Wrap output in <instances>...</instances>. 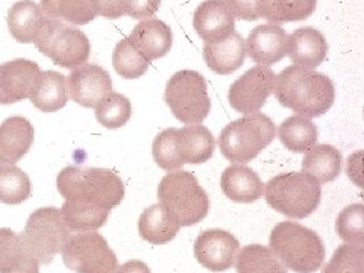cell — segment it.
Returning <instances> with one entry per match:
<instances>
[{
  "mask_svg": "<svg viewBox=\"0 0 364 273\" xmlns=\"http://www.w3.org/2000/svg\"><path fill=\"white\" fill-rule=\"evenodd\" d=\"M181 230V225L161 203L146 208L139 219V232L143 240L152 245L172 242Z\"/></svg>",
  "mask_w": 364,
  "mask_h": 273,
  "instance_id": "obj_24",
  "label": "cell"
},
{
  "mask_svg": "<svg viewBox=\"0 0 364 273\" xmlns=\"http://www.w3.org/2000/svg\"><path fill=\"white\" fill-rule=\"evenodd\" d=\"M64 264L76 273H114L119 261L107 238L100 234L79 232L63 249Z\"/></svg>",
  "mask_w": 364,
  "mask_h": 273,
  "instance_id": "obj_11",
  "label": "cell"
},
{
  "mask_svg": "<svg viewBox=\"0 0 364 273\" xmlns=\"http://www.w3.org/2000/svg\"><path fill=\"white\" fill-rule=\"evenodd\" d=\"M203 60L214 73L231 75L246 60V44L240 33L232 31L220 40L203 43Z\"/></svg>",
  "mask_w": 364,
  "mask_h": 273,
  "instance_id": "obj_17",
  "label": "cell"
},
{
  "mask_svg": "<svg viewBox=\"0 0 364 273\" xmlns=\"http://www.w3.org/2000/svg\"><path fill=\"white\" fill-rule=\"evenodd\" d=\"M147 61L166 56L173 44V33L164 21L158 18H144L134 28L128 37Z\"/></svg>",
  "mask_w": 364,
  "mask_h": 273,
  "instance_id": "obj_19",
  "label": "cell"
},
{
  "mask_svg": "<svg viewBox=\"0 0 364 273\" xmlns=\"http://www.w3.org/2000/svg\"><path fill=\"white\" fill-rule=\"evenodd\" d=\"M273 93L284 108L306 119L323 116L333 107L336 97L331 79L299 65L284 68L275 79Z\"/></svg>",
  "mask_w": 364,
  "mask_h": 273,
  "instance_id": "obj_1",
  "label": "cell"
},
{
  "mask_svg": "<svg viewBox=\"0 0 364 273\" xmlns=\"http://www.w3.org/2000/svg\"><path fill=\"white\" fill-rule=\"evenodd\" d=\"M67 88L77 105L96 108L112 91V79L100 65L84 64L68 75Z\"/></svg>",
  "mask_w": 364,
  "mask_h": 273,
  "instance_id": "obj_13",
  "label": "cell"
},
{
  "mask_svg": "<svg viewBox=\"0 0 364 273\" xmlns=\"http://www.w3.org/2000/svg\"><path fill=\"white\" fill-rule=\"evenodd\" d=\"M0 273H40L38 259L9 228H0Z\"/></svg>",
  "mask_w": 364,
  "mask_h": 273,
  "instance_id": "obj_22",
  "label": "cell"
},
{
  "mask_svg": "<svg viewBox=\"0 0 364 273\" xmlns=\"http://www.w3.org/2000/svg\"><path fill=\"white\" fill-rule=\"evenodd\" d=\"M277 127L266 114L254 112L234 120L222 129L219 147L222 155L237 164L255 159L273 141Z\"/></svg>",
  "mask_w": 364,
  "mask_h": 273,
  "instance_id": "obj_6",
  "label": "cell"
},
{
  "mask_svg": "<svg viewBox=\"0 0 364 273\" xmlns=\"http://www.w3.org/2000/svg\"><path fill=\"white\" fill-rule=\"evenodd\" d=\"M29 99L32 105L43 112L60 111L68 102L65 76L53 70L41 72Z\"/></svg>",
  "mask_w": 364,
  "mask_h": 273,
  "instance_id": "obj_25",
  "label": "cell"
},
{
  "mask_svg": "<svg viewBox=\"0 0 364 273\" xmlns=\"http://www.w3.org/2000/svg\"><path fill=\"white\" fill-rule=\"evenodd\" d=\"M161 0H124V16L136 20H143L154 16Z\"/></svg>",
  "mask_w": 364,
  "mask_h": 273,
  "instance_id": "obj_38",
  "label": "cell"
},
{
  "mask_svg": "<svg viewBox=\"0 0 364 273\" xmlns=\"http://www.w3.org/2000/svg\"><path fill=\"white\" fill-rule=\"evenodd\" d=\"M321 198V184L304 172L278 175L272 178L264 188L266 202L290 219L309 218L317 210Z\"/></svg>",
  "mask_w": 364,
  "mask_h": 273,
  "instance_id": "obj_7",
  "label": "cell"
},
{
  "mask_svg": "<svg viewBox=\"0 0 364 273\" xmlns=\"http://www.w3.org/2000/svg\"><path fill=\"white\" fill-rule=\"evenodd\" d=\"M287 55L293 65L313 68L321 65L328 55V41L321 31L314 28H299L289 37Z\"/></svg>",
  "mask_w": 364,
  "mask_h": 273,
  "instance_id": "obj_21",
  "label": "cell"
},
{
  "mask_svg": "<svg viewBox=\"0 0 364 273\" xmlns=\"http://www.w3.org/2000/svg\"><path fill=\"white\" fill-rule=\"evenodd\" d=\"M40 73L38 64L25 58L0 64V105H13L31 97Z\"/></svg>",
  "mask_w": 364,
  "mask_h": 273,
  "instance_id": "obj_15",
  "label": "cell"
},
{
  "mask_svg": "<svg viewBox=\"0 0 364 273\" xmlns=\"http://www.w3.org/2000/svg\"><path fill=\"white\" fill-rule=\"evenodd\" d=\"M164 100L173 116L184 124H200L211 111L207 81L195 70H181L170 77Z\"/></svg>",
  "mask_w": 364,
  "mask_h": 273,
  "instance_id": "obj_9",
  "label": "cell"
},
{
  "mask_svg": "<svg viewBox=\"0 0 364 273\" xmlns=\"http://www.w3.org/2000/svg\"><path fill=\"white\" fill-rule=\"evenodd\" d=\"M33 127L21 116L8 117L0 124V166L16 164L33 143Z\"/></svg>",
  "mask_w": 364,
  "mask_h": 273,
  "instance_id": "obj_20",
  "label": "cell"
},
{
  "mask_svg": "<svg viewBox=\"0 0 364 273\" xmlns=\"http://www.w3.org/2000/svg\"><path fill=\"white\" fill-rule=\"evenodd\" d=\"M97 122L108 129H119L131 119L132 107L127 96L111 93L95 108Z\"/></svg>",
  "mask_w": 364,
  "mask_h": 273,
  "instance_id": "obj_35",
  "label": "cell"
},
{
  "mask_svg": "<svg viewBox=\"0 0 364 273\" xmlns=\"http://www.w3.org/2000/svg\"><path fill=\"white\" fill-rule=\"evenodd\" d=\"M112 65L122 77L139 79L147 72L151 61H147L144 56L134 48V44L129 41V38H124L120 43H117L116 49L112 52Z\"/></svg>",
  "mask_w": 364,
  "mask_h": 273,
  "instance_id": "obj_34",
  "label": "cell"
},
{
  "mask_svg": "<svg viewBox=\"0 0 364 273\" xmlns=\"http://www.w3.org/2000/svg\"><path fill=\"white\" fill-rule=\"evenodd\" d=\"M159 203L181 226H193L207 218L210 199L191 172L173 170L158 186Z\"/></svg>",
  "mask_w": 364,
  "mask_h": 273,
  "instance_id": "obj_5",
  "label": "cell"
},
{
  "mask_svg": "<svg viewBox=\"0 0 364 273\" xmlns=\"http://www.w3.org/2000/svg\"><path fill=\"white\" fill-rule=\"evenodd\" d=\"M235 18L254 21L259 18L258 0H225Z\"/></svg>",
  "mask_w": 364,
  "mask_h": 273,
  "instance_id": "obj_39",
  "label": "cell"
},
{
  "mask_svg": "<svg viewBox=\"0 0 364 273\" xmlns=\"http://www.w3.org/2000/svg\"><path fill=\"white\" fill-rule=\"evenodd\" d=\"M44 16L82 26L96 18L93 0H41Z\"/></svg>",
  "mask_w": 364,
  "mask_h": 273,
  "instance_id": "obj_31",
  "label": "cell"
},
{
  "mask_svg": "<svg viewBox=\"0 0 364 273\" xmlns=\"http://www.w3.org/2000/svg\"><path fill=\"white\" fill-rule=\"evenodd\" d=\"M193 26L203 43L214 41L235 31V17L225 0H205L195 11Z\"/></svg>",
  "mask_w": 364,
  "mask_h": 273,
  "instance_id": "obj_18",
  "label": "cell"
},
{
  "mask_svg": "<svg viewBox=\"0 0 364 273\" xmlns=\"http://www.w3.org/2000/svg\"><path fill=\"white\" fill-rule=\"evenodd\" d=\"M277 75L264 65H255L237 79L228 91L230 105L242 114H254L264 107L273 93Z\"/></svg>",
  "mask_w": 364,
  "mask_h": 273,
  "instance_id": "obj_12",
  "label": "cell"
},
{
  "mask_svg": "<svg viewBox=\"0 0 364 273\" xmlns=\"http://www.w3.org/2000/svg\"><path fill=\"white\" fill-rule=\"evenodd\" d=\"M322 273H364V246L341 245Z\"/></svg>",
  "mask_w": 364,
  "mask_h": 273,
  "instance_id": "obj_37",
  "label": "cell"
},
{
  "mask_svg": "<svg viewBox=\"0 0 364 273\" xmlns=\"http://www.w3.org/2000/svg\"><path fill=\"white\" fill-rule=\"evenodd\" d=\"M279 141L286 149L294 154H304L310 151L318 139L316 124L306 117L291 116L279 124L277 131Z\"/></svg>",
  "mask_w": 364,
  "mask_h": 273,
  "instance_id": "obj_30",
  "label": "cell"
},
{
  "mask_svg": "<svg viewBox=\"0 0 364 273\" xmlns=\"http://www.w3.org/2000/svg\"><path fill=\"white\" fill-rule=\"evenodd\" d=\"M317 0H258L259 17L272 25L299 21L313 16Z\"/></svg>",
  "mask_w": 364,
  "mask_h": 273,
  "instance_id": "obj_29",
  "label": "cell"
},
{
  "mask_svg": "<svg viewBox=\"0 0 364 273\" xmlns=\"http://www.w3.org/2000/svg\"><path fill=\"white\" fill-rule=\"evenodd\" d=\"M114 273H152L149 266L140 259H131L128 263L122 264L120 267L116 269Z\"/></svg>",
  "mask_w": 364,
  "mask_h": 273,
  "instance_id": "obj_41",
  "label": "cell"
},
{
  "mask_svg": "<svg viewBox=\"0 0 364 273\" xmlns=\"http://www.w3.org/2000/svg\"><path fill=\"white\" fill-rule=\"evenodd\" d=\"M63 220L73 232H91L105 225L111 210L97 207L95 203L65 200L60 210Z\"/></svg>",
  "mask_w": 364,
  "mask_h": 273,
  "instance_id": "obj_28",
  "label": "cell"
},
{
  "mask_svg": "<svg viewBox=\"0 0 364 273\" xmlns=\"http://www.w3.org/2000/svg\"><path fill=\"white\" fill-rule=\"evenodd\" d=\"M237 273H287L272 249L261 245L245 246L235 258Z\"/></svg>",
  "mask_w": 364,
  "mask_h": 273,
  "instance_id": "obj_32",
  "label": "cell"
},
{
  "mask_svg": "<svg viewBox=\"0 0 364 273\" xmlns=\"http://www.w3.org/2000/svg\"><path fill=\"white\" fill-rule=\"evenodd\" d=\"M20 235L38 263L48 266L56 255L63 252L70 238V230L65 226L58 208L46 207L29 215L25 231Z\"/></svg>",
  "mask_w": 364,
  "mask_h": 273,
  "instance_id": "obj_10",
  "label": "cell"
},
{
  "mask_svg": "<svg viewBox=\"0 0 364 273\" xmlns=\"http://www.w3.org/2000/svg\"><path fill=\"white\" fill-rule=\"evenodd\" d=\"M341 154L331 144H316L306 151L302 161L304 173L314 178L318 184L333 182L341 172Z\"/></svg>",
  "mask_w": 364,
  "mask_h": 273,
  "instance_id": "obj_26",
  "label": "cell"
},
{
  "mask_svg": "<svg viewBox=\"0 0 364 273\" xmlns=\"http://www.w3.org/2000/svg\"><path fill=\"white\" fill-rule=\"evenodd\" d=\"M222 191L226 198L238 203H252L263 195L264 184L250 167L232 164L225 168L220 179Z\"/></svg>",
  "mask_w": 364,
  "mask_h": 273,
  "instance_id": "obj_23",
  "label": "cell"
},
{
  "mask_svg": "<svg viewBox=\"0 0 364 273\" xmlns=\"http://www.w3.org/2000/svg\"><path fill=\"white\" fill-rule=\"evenodd\" d=\"M32 191L28 173L17 166H0V202L18 205L25 202Z\"/></svg>",
  "mask_w": 364,
  "mask_h": 273,
  "instance_id": "obj_33",
  "label": "cell"
},
{
  "mask_svg": "<svg viewBox=\"0 0 364 273\" xmlns=\"http://www.w3.org/2000/svg\"><path fill=\"white\" fill-rule=\"evenodd\" d=\"M214 149L215 140L210 129L202 124H187L159 132L152 144V155L158 167L173 172L184 164L207 163Z\"/></svg>",
  "mask_w": 364,
  "mask_h": 273,
  "instance_id": "obj_3",
  "label": "cell"
},
{
  "mask_svg": "<svg viewBox=\"0 0 364 273\" xmlns=\"http://www.w3.org/2000/svg\"><path fill=\"white\" fill-rule=\"evenodd\" d=\"M96 14L105 18H120L124 16V0H93Z\"/></svg>",
  "mask_w": 364,
  "mask_h": 273,
  "instance_id": "obj_40",
  "label": "cell"
},
{
  "mask_svg": "<svg viewBox=\"0 0 364 273\" xmlns=\"http://www.w3.org/2000/svg\"><path fill=\"white\" fill-rule=\"evenodd\" d=\"M246 55L258 65L270 67L287 55L289 36L279 25H259L245 41Z\"/></svg>",
  "mask_w": 364,
  "mask_h": 273,
  "instance_id": "obj_16",
  "label": "cell"
},
{
  "mask_svg": "<svg viewBox=\"0 0 364 273\" xmlns=\"http://www.w3.org/2000/svg\"><path fill=\"white\" fill-rule=\"evenodd\" d=\"M270 249L284 266L296 273H313L325 259L322 238L296 222H281L273 228Z\"/></svg>",
  "mask_w": 364,
  "mask_h": 273,
  "instance_id": "obj_4",
  "label": "cell"
},
{
  "mask_svg": "<svg viewBox=\"0 0 364 273\" xmlns=\"http://www.w3.org/2000/svg\"><path fill=\"white\" fill-rule=\"evenodd\" d=\"M56 188L65 200L95 203L112 210L124 198V184L108 168L68 166L56 178Z\"/></svg>",
  "mask_w": 364,
  "mask_h": 273,
  "instance_id": "obj_2",
  "label": "cell"
},
{
  "mask_svg": "<svg viewBox=\"0 0 364 273\" xmlns=\"http://www.w3.org/2000/svg\"><path fill=\"white\" fill-rule=\"evenodd\" d=\"M240 252L237 238L223 230H208L199 234L195 242V257L211 272L230 270Z\"/></svg>",
  "mask_w": 364,
  "mask_h": 273,
  "instance_id": "obj_14",
  "label": "cell"
},
{
  "mask_svg": "<svg viewBox=\"0 0 364 273\" xmlns=\"http://www.w3.org/2000/svg\"><path fill=\"white\" fill-rule=\"evenodd\" d=\"M336 231L349 245H364V207L361 203L349 205L338 214Z\"/></svg>",
  "mask_w": 364,
  "mask_h": 273,
  "instance_id": "obj_36",
  "label": "cell"
},
{
  "mask_svg": "<svg viewBox=\"0 0 364 273\" xmlns=\"http://www.w3.org/2000/svg\"><path fill=\"white\" fill-rule=\"evenodd\" d=\"M43 18L44 13L41 6H38L33 0H18L9 8L6 16L9 33L18 43H32Z\"/></svg>",
  "mask_w": 364,
  "mask_h": 273,
  "instance_id": "obj_27",
  "label": "cell"
},
{
  "mask_svg": "<svg viewBox=\"0 0 364 273\" xmlns=\"http://www.w3.org/2000/svg\"><path fill=\"white\" fill-rule=\"evenodd\" d=\"M36 48L64 68H76L87 64L90 58V40L85 33L73 25L44 16L33 37Z\"/></svg>",
  "mask_w": 364,
  "mask_h": 273,
  "instance_id": "obj_8",
  "label": "cell"
}]
</instances>
